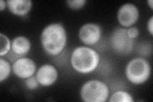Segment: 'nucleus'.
Here are the masks:
<instances>
[{"label": "nucleus", "instance_id": "obj_4", "mask_svg": "<svg viewBox=\"0 0 153 102\" xmlns=\"http://www.w3.org/2000/svg\"><path fill=\"white\" fill-rule=\"evenodd\" d=\"M80 97L85 102H104L109 96L108 86L98 80H91L82 86Z\"/></svg>", "mask_w": 153, "mask_h": 102}, {"label": "nucleus", "instance_id": "obj_16", "mask_svg": "<svg viewBox=\"0 0 153 102\" xmlns=\"http://www.w3.org/2000/svg\"><path fill=\"white\" fill-rule=\"evenodd\" d=\"M40 84L36 78V77H30L29 78L26 79L25 81V85L27 89L30 90H34L38 88V85Z\"/></svg>", "mask_w": 153, "mask_h": 102}, {"label": "nucleus", "instance_id": "obj_15", "mask_svg": "<svg viewBox=\"0 0 153 102\" xmlns=\"http://www.w3.org/2000/svg\"><path fill=\"white\" fill-rule=\"evenodd\" d=\"M66 3L70 8L77 10L82 8L85 5L86 1L85 0H69Z\"/></svg>", "mask_w": 153, "mask_h": 102}, {"label": "nucleus", "instance_id": "obj_14", "mask_svg": "<svg viewBox=\"0 0 153 102\" xmlns=\"http://www.w3.org/2000/svg\"><path fill=\"white\" fill-rule=\"evenodd\" d=\"M11 50V42L10 39L3 33L0 34V56H5Z\"/></svg>", "mask_w": 153, "mask_h": 102}, {"label": "nucleus", "instance_id": "obj_2", "mask_svg": "<svg viewBox=\"0 0 153 102\" xmlns=\"http://www.w3.org/2000/svg\"><path fill=\"white\" fill-rule=\"evenodd\" d=\"M71 65L80 74H88L93 72L99 65L98 53L88 47H78L74 50L71 56Z\"/></svg>", "mask_w": 153, "mask_h": 102}, {"label": "nucleus", "instance_id": "obj_10", "mask_svg": "<svg viewBox=\"0 0 153 102\" xmlns=\"http://www.w3.org/2000/svg\"><path fill=\"white\" fill-rule=\"evenodd\" d=\"M7 4L10 12L17 16H26L33 6L30 0H8Z\"/></svg>", "mask_w": 153, "mask_h": 102}, {"label": "nucleus", "instance_id": "obj_11", "mask_svg": "<svg viewBox=\"0 0 153 102\" xmlns=\"http://www.w3.org/2000/svg\"><path fill=\"white\" fill-rule=\"evenodd\" d=\"M31 46L30 40L23 36L14 38L11 42V50L21 57L27 54L31 49Z\"/></svg>", "mask_w": 153, "mask_h": 102}, {"label": "nucleus", "instance_id": "obj_20", "mask_svg": "<svg viewBox=\"0 0 153 102\" xmlns=\"http://www.w3.org/2000/svg\"><path fill=\"white\" fill-rule=\"evenodd\" d=\"M7 6V1L5 2L3 0H1L0 1V10L3 11V10L6 8V7Z\"/></svg>", "mask_w": 153, "mask_h": 102}, {"label": "nucleus", "instance_id": "obj_13", "mask_svg": "<svg viewBox=\"0 0 153 102\" xmlns=\"http://www.w3.org/2000/svg\"><path fill=\"white\" fill-rule=\"evenodd\" d=\"M11 71V66L10 63L2 57L0 58V82L6 80Z\"/></svg>", "mask_w": 153, "mask_h": 102}, {"label": "nucleus", "instance_id": "obj_8", "mask_svg": "<svg viewBox=\"0 0 153 102\" xmlns=\"http://www.w3.org/2000/svg\"><path fill=\"white\" fill-rule=\"evenodd\" d=\"M36 70L35 62L30 58L22 57L13 63L12 70L17 77L26 79L32 77Z\"/></svg>", "mask_w": 153, "mask_h": 102}, {"label": "nucleus", "instance_id": "obj_18", "mask_svg": "<svg viewBox=\"0 0 153 102\" xmlns=\"http://www.w3.org/2000/svg\"><path fill=\"white\" fill-rule=\"evenodd\" d=\"M5 56H6L7 59L8 60V61H10L13 63L15 62V61H16L17 60H19V58L22 57H21L20 56L17 55V54H16V53L13 52L12 50L10 51L8 54H6Z\"/></svg>", "mask_w": 153, "mask_h": 102}, {"label": "nucleus", "instance_id": "obj_12", "mask_svg": "<svg viewBox=\"0 0 153 102\" xmlns=\"http://www.w3.org/2000/svg\"><path fill=\"white\" fill-rule=\"evenodd\" d=\"M110 102H133V96L124 91H117L111 96Z\"/></svg>", "mask_w": 153, "mask_h": 102}, {"label": "nucleus", "instance_id": "obj_19", "mask_svg": "<svg viewBox=\"0 0 153 102\" xmlns=\"http://www.w3.org/2000/svg\"><path fill=\"white\" fill-rule=\"evenodd\" d=\"M147 29L151 35H153V17H151L147 22Z\"/></svg>", "mask_w": 153, "mask_h": 102}, {"label": "nucleus", "instance_id": "obj_17", "mask_svg": "<svg viewBox=\"0 0 153 102\" xmlns=\"http://www.w3.org/2000/svg\"><path fill=\"white\" fill-rule=\"evenodd\" d=\"M127 33L131 39L133 40L139 35V30L136 27H130L127 30Z\"/></svg>", "mask_w": 153, "mask_h": 102}, {"label": "nucleus", "instance_id": "obj_7", "mask_svg": "<svg viewBox=\"0 0 153 102\" xmlns=\"http://www.w3.org/2000/svg\"><path fill=\"white\" fill-rule=\"evenodd\" d=\"M102 29L97 24L87 23L80 28L79 37L80 41L87 45L97 43L101 38Z\"/></svg>", "mask_w": 153, "mask_h": 102}, {"label": "nucleus", "instance_id": "obj_3", "mask_svg": "<svg viewBox=\"0 0 153 102\" xmlns=\"http://www.w3.org/2000/svg\"><path fill=\"white\" fill-rule=\"evenodd\" d=\"M151 68L149 63L142 57H136L129 61L125 69L126 78L135 84H142L149 78Z\"/></svg>", "mask_w": 153, "mask_h": 102}, {"label": "nucleus", "instance_id": "obj_21", "mask_svg": "<svg viewBox=\"0 0 153 102\" xmlns=\"http://www.w3.org/2000/svg\"><path fill=\"white\" fill-rule=\"evenodd\" d=\"M147 3L149 4V5L150 7V8H151V10L153 9V1L152 0H149V1H147Z\"/></svg>", "mask_w": 153, "mask_h": 102}, {"label": "nucleus", "instance_id": "obj_5", "mask_svg": "<svg viewBox=\"0 0 153 102\" xmlns=\"http://www.w3.org/2000/svg\"><path fill=\"white\" fill-rule=\"evenodd\" d=\"M110 43L113 49L119 54H127L133 50V40L129 37L125 28L114 30L110 37Z\"/></svg>", "mask_w": 153, "mask_h": 102}, {"label": "nucleus", "instance_id": "obj_6", "mask_svg": "<svg viewBox=\"0 0 153 102\" xmlns=\"http://www.w3.org/2000/svg\"><path fill=\"white\" fill-rule=\"evenodd\" d=\"M139 17V10L132 3H125L119 8L117 12V20L123 27L130 28Z\"/></svg>", "mask_w": 153, "mask_h": 102}, {"label": "nucleus", "instance_id": "obj_9", "mask_svg": "<svg viewBox=\"0 0 153 102\" xmlns=\"http://www.w3.org/2000/svg\"><path fill=\"white\" fill-rule=\"evenodd\" d=\"M58 73L56 68L49 64L42 65L36 72V78L38 83L43 86H50L57 79Z\"/></svg>", "mask_w": 153, "mask_h": 102}, {"label": "nucleus", "instance_id": "obj_1", "mask_svg": "<svg viewBox=\"0 0 153 102\" xmlns=\"http://www.w3.org/2000/svg\"><path fill=\"white\" fill-rule=\"evenodd\" d=\"M66 30L60 23L49 24L41 34L42 47L51 56H57L61 53L66 46Z\"/></svg>", "mask_w": 153, "mask_h": 102}]
</instances>
